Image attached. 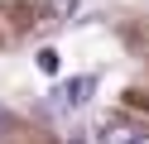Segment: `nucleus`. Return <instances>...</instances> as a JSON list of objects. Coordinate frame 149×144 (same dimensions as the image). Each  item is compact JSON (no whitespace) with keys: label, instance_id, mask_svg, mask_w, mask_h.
<instances>
[{"label":"nucleus","instance_id":"obj_6","mask_svg":"<svg viewBox=\"0 0 149 144\" xmlns=\"http://www.w3.org/2000/svg\"><path fill=\"white\" fill-rule=\"evenodd\" d=\"M68 144H87V134H82V130H72V134H68Z\"/></svg>","mask_w":149,"mask_h":144},{"label":"nucleus","instance_id":"obj_2","mask_svg":"<svg viewBox=\"0 0 149 144\" xmlns=\"http://www.w3.org/2000/svg\"><path fill=\"white\" fill-rule=\"evenodd\" d=\"M135 139H139V130L125 125V120H111L106 130H101V144H135Z\"/></svg>","mask_w":149,"mask_h":144},{"label":"nucleus","instance_id":"obj_4","mask_svg":"<svg viewBox=\"0 0 149 144\" xmlns=\"http://www.w3.org/2000/svg\"><path fill=\"white\" fill-rule=\"evenodd\" d=\"M53 15H63V19H72V15H77V0H53Z\"/></svg>","mask_w":149,"mask_h":144},{"label":"nucleus","instance_id":"obj_5","mask_svg":"<svg viewBox=\"0 0 149 144\" xmlns=\"http://www.w3.org/2000/svg\"><path fill=\"white\" fill-rule=\"evenodd\" d=\"M10 134H15V115H10V111H0V139H10Z\"/></svg>","mask_w":149,"mask_h":144},{"label":"nucleus","instance_id":"obj_7","mask_svg":"<svg viewBox=\"0 0 149 144\" xmlns=\"http://www.w3.org/2000/svg\"><path fill=\"white\" fill-rule=\"evenodd\" d=\"M135 144H149V134H139V139H135Z\"/></svg>","mask_w":149,"mask_h":144},{"label":"nucleus","instance_id":"obj_3","mask_svg":"<svg viewBox=\"0 0 149 144\" xmlns=\"http://www.w3.org/2000/svg\"><path fill=\"white\" fill-rule=\"evenodd\" d=\"M34 67H39L43 77H58L63 72V53L58 48H39V53H34Z\"/></svg>","mask_w":149,"mask_h":144},{"label":"nucleus","instance_id":"obj_1","mask_svg":"<svg viewBox=\"0 0 149 144\" xmlns=\"http://www.w3.org/2000/svg\"><path fill=\"white\" fill-rule=\"evenodd\" d=\"M91 91H96V77H72V82L53 86L48 106H53V111H77V106H87V101H91Z\"/></svg>","mask_w":149,"mask_h":144}]
</instances>
